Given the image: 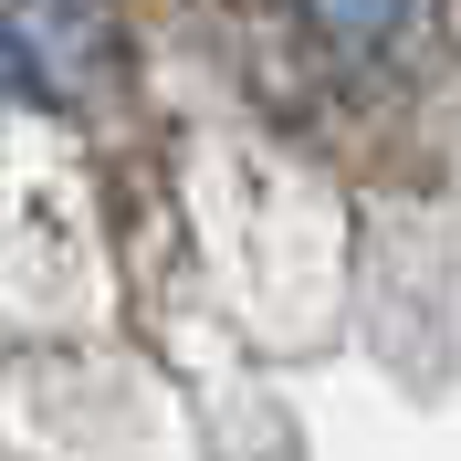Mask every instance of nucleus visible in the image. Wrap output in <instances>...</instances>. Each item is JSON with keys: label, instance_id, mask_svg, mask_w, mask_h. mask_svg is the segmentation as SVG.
I'll return each instance as SVG.
<instances>
[{"label": "nucleus", "instance_id": "nucleus-1", "mask_svg": "<svg viewBox=\"0 0 461 461\" xmlns=\"http://www.w3.org/2000/svg\"><path fill=\"white\" fill-rule=\"evenodd\" d=\"M304 11H315V32H325V42H388L409 0H304Z\"/></svg>", "mask_w": 461, "mask_h": 461}]
</instances>
